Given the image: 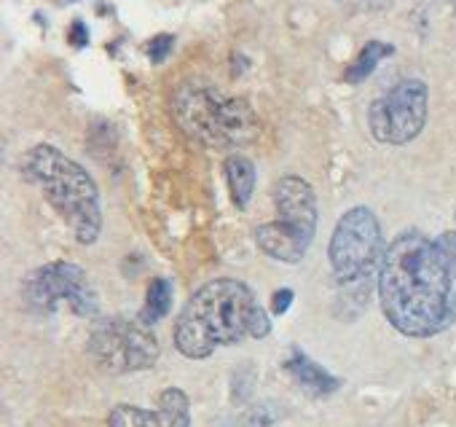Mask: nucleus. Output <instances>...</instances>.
I'll use <instances>...</instances> for the list:
<instances>
[{
	"label": "nucleus",
	"mask_w": 456,
	"mask_h": 427,
	"mask_svg": "<svg viewBox=\"0 0 456 427\" xmlns=\"http://www.w3.org/2000/svg\"><path fill=\"white\" fill-rule=\"evenodd\" d=\"M379 301L392 328L429 339L456 323V269L421 232L397 234L379 272Z\"/></svg>",
	"instance_id": "nucleus-1"
},
{
	"label": "nucleus",
	"mask_w": 456,
	"mask_h": 427,
	"mask_svg": "<svg viewBox=\"0 0 456 427\" xmlns=\"http://www.w3.org/2000/svg\"><path fill=\"white\" fill-rule=\"evenodd\" d=\"M272 317L248 283L223 277L201 285L175 320V347L188 360H204L217 347L266 339Z\"/></svg>",
	"instance_id": "nucleus-2"
},
{
	"label": "nucleus",
	"mask_w": 456,
	"mask_h": 427,
	"mask_svg": "<svg viewBox=\"0 0 456 427\" xmlns=\"http://www.w3.org/2000/svg\"><path fill=\"white\" fill-rule=\"evenodd\" d=\"M22 172L60 212L81 245H94L102 232V207L94 177L60 148L41 143L22 156Z\"/></svg>",
	"instance_id": "nucleus-3"
},
{
	"label": "nucleus",
	"mask_w": 456,
	"mask_h": 427,
	"mask_svg": "<svg viewBox=\"0 0 456 427\" xmlns=\"http://www.w3.org/2000/svg\"><path fill=\"white\" fill-rule=\"evenodd\" d=\"M172 113L188 137L209 148H237L250 143L258 132V119L245 100L204 84L177 89Z\"/></svg>",
	"instance_id": "nucleus-4"
},
{
	"label": "nucleus",
	"mask_w": 456,
	"mask_h": 427,
	"mask_svg": "<svg viewBox=\"0 0 456 427\" xmlns=\"http://www.w3.org/2000/svg\"><path fill=\"white\" fill-rule=\"evenodd\" d=\"M387 256L379 218L368 207H352L338 218L330 237V269L341 293L354 296L362 307L370 296V285L379 283V272Z\"/></svg>",
	"instance_id": "nucleus-5"
},
{
	"label": "nucleus",
	"mask_w": 456,
	"mask_h": 427,
	"mask_svg": "<svg viewBox=\"0 0 456 427\" xmlns=\"http://www.w3.org/2000/svg\"><path fill=\"white\" fill-rule=\"evenodd\" d=\"M92 360L108 374H132L153 368L161 349L151 325L142 320H105L89 336Z\"/></svg>",
	"instance_id": "nucleus-6"
},
{
	"label": "nucleus",
	"mask_w": 456,
	"mask_h": 427,
	"mask_svg": "<svg viewBox=\"0 0 456 427\" xmlns=\"http://www.w3.org/2000/svg\"><path fill=\"white\" fill-rule=\"evenodd\" d=\"M22 299L41 315H52L60 304H68L78 317H94L100 312L97 293L84 269L70 261H54L33 269L22 283Z\"/></svg>",
	"instance_id": "nucleus-7"
},
{
	"label": "nucleus",
	"mask_w": 456,
	"mask_h": 427,
	"mask_svg": "<svg viewBox=\"0 0 456 427\" xmlns=\"http://www.w3.org/2000/svg\"><path fill=\"white\" fill-rule=\"evenodd\" d=\"M429 89L419 78H403L368 108L370 135L384 145H405L416 140L427 124Z\"/></svg>",
	"instance_id": "nucleus-8"
},
{
	"label": "nucleus",
	"mask_w": 456,
	"mask_h": 427,
	"mask_svg": "<svg viewBox=\"0 0 456 427\" xmlns=\"http://www.w3.org/2000/svg\"><path fill=\"white\" fill-rule=\"evenodd\" d=\"M108 427H191V400L180 387H167L156 411L129 403L113 406Z\"/></svg>",
	"instance_id": "nucleus-9"
},
{
	"label": "nucleus",
	"mask_w": 456,
	"mask_h": 427,
	"mask_svg": "<svg viewBox=\"0 0 456 427\" xmlns=\"http://www.w3.org/2000/svg\"><path fill=\"white\" fill-rule=\"evenodd\" d=\"M277 221L314 240L317 234V196L312 185L298 175H285L274 183L272 191Z\"/></svg>",
	"instance_id": "nucleus-10"
},
{
	"label": "nucleus",
	"mask_w": 456,
	"mask_h": 427,
	"mask_svg": "<svg viewBox=\"0 0 456 427\" xmlns=\"http://www.w3.org/2000/svg\"><path fill=\"white\" fill-rule=\"evenodd\" d=\"M256 242L269 259L285 261V264H298L312 248V237L290 229L282 221H269V224L256 226Z\"/></svg>",
	"instance_id": "nucleus-11"
},
{
	"label": "nucleus",
	"mask_w": 456,
	"mask_h": 427,
	"mask_svg": "<svg viewBox=\"0 0 456 427\" xmlns=\"http://www.w3.org/2000/svg\"><path fill=\"white\" fill-rule=\"evenodd\" d=\"M285 371L296 379V384H301L304 390H309L317 398L333 395L341 387V379L333 376L330 371H325L320 363H314L304 349L293 347L290 357L285 360Z\"/></svg>",
	"instance_id": "nucleus-12"
},
{
	"label": "nucleus",
	"mask_w": 456,
	"mask_h": 427,
	"mask_svg": "<svg viewBox=\"0 0 456 427\" xmlns=\"http://www.w3.org/2000/svg\"><path fill=\"white\" fill-rule=\"evenodd\" d=\"M225 183H228V191H232V199L240 209H245L250 204V196L256 191V167L248 156L242 153H234L228 156L225 164Z\"/></svg>",
	"instance_id": "nucleus-13"
},
{
	"label": "nucleus",
	"mask_w": 456,
	"mask_h": 427,
	"mask_svg": "<svg viewBox=\"0 0 456 427\" xmlns=\"http://www.w3.org/2000/svg\"><path fill=\"white\" fill-rule=\"evenodd\" d=\"M395 54V46L384 44V41H368L360 54L349 62V68L344 70V81L346 84H362L368 76H373V70L379 68L381 60L392 57Z\"/></svg>",
	"instance_id": "nucleus-14"
},
{
	"label": "nucleus",
	"mask_w": 456,
	"mask_h": 427,
	"mask_svg": "<svg viewBox=\"0 0 456 427\" xmlns=\"http://www.w3.org/2000/svg\"><path fill=\"white\" fill-rule=\"evenodd\" d=\"M172 309V283L159 277L148 285V293H145V304H142V315L140 320L145 325H153L159 323L161 317H167V312Z\"/></svg>",
	"instance_id": "nucleus-15"
},
{
	"label": "nucleus",
	"mask_w": 456,
	"mask_h": 427,
	"mask_svg": "<svg viewBox=\"0 0 456 427\" xmlns=\"http://www.w3.org/2000/svg\"><path fill=\"white\" fill-rule=\"evenodd\" d=\"M277 419H280V408L272 403H261L242 416V427H272L277 424Z\"/></svg>",
	"instance_id": "nucleus-16"
},
{
	"label": "nucleus",
	"mask_w": 456,
	"mask_h": 427,
	"mask_svg": "<svg viewBox=\"0 0 456 427\" xmlns=\"http://www.w3.org/2000/svg\"><path fill=\"white\" fill-rule=\"evenodd\" d=\"M175 49V38L172 36H156L151 44H148V57H151V62H164L167 57H169V52Z\"/></svg>",
	"instance_id": "nucleus-17"
},
{
	"label": "nucleus",
	"mask_w": 456,
	"mask_h": 427,
	"mask_svg": "<svg viewBox=\"0 0 456 427\" xmlns=\"http://www.w3.org/2000/svg\"><path fill=\"white\" fill-rule=\"evenodd\" d=\"M435 245L443 253V259L456 269V232H445V234L435 237Z\"/></svg>",
	"instance_id": "nucleus-18"
},
{
	"label": "nucleus",
	"mask_w": 456,
	"mask_h": 427,
	"mask_svg": "<svg viewBox=\"0 0 456 427\" xmlns=\"http://www.w3.org/2000/svg\"><path fill=\"white\" fill-rule=\"evenodd\" d=\"M293 299H296V293H293L290 288H282V291H277V293H274V299H272V312H277V315H285V312L290 309Z\"/></svg>",
	"instance_id": "nucleus-19"
},
{
	"label": "nucleus",
	"mask_w": 456,
	"mask_h": 427,
	"mask_svg": "<svg viewBox=\"0 0 456 427\" xmlns=\"http://www.w3.org/2000/svg\"><path fill=\"white\" fill-rule=\"evenodd\" d=\"M68 38H70V44L78 46V49L86 46V44H89V30H86V25H84L81 20H76L73 28H70V33H68Z\"/></svg>",
	"instance_id": "nucleus-20"
}]
</instances>
